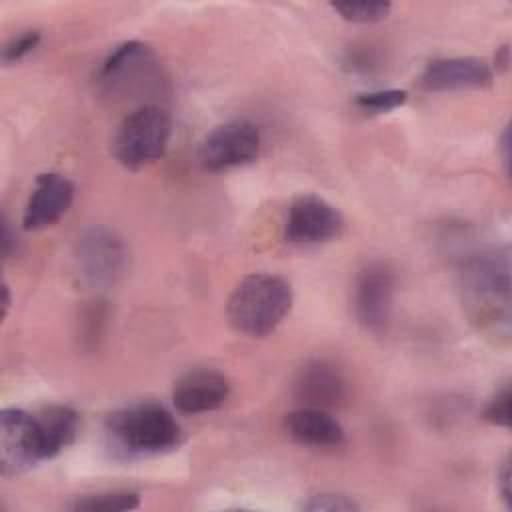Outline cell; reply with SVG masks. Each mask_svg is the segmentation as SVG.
I'll return each instance as SVG.
<instances>
[{"label": "cell", "instance_id": "obj_1", "mask_svg": "<svg viewBox=\"0 0 512 512\" xmlns=\"http://www.w3.org/2000/svg\"><path fill=\"white\" fill-rule=\"evenodd\" d=\"M458 286L468 318L496 338L510 332V260L506 252H482L464 260Z\"/></svg>", "mask_w": 512, "mask_h": 512}, {"label": "cell", "instance_id": "obj_2", "mask_svg": "<svg viewBox=\"0 0 512 512\" xmlns=\"http://www.w3.org/2000/svg\"><path fill=\"white\" fill-rule=\"evenodd\" d=\"M106 436L120 456L142 458L178 448L182 428L166 406L146 400L114 410L106 418Z\"/></svg>", "mask_w": 512, "mask_h": 512}, {"label": "cell", "instance_id": "obj_3", "mask_svg": "<svg viewBox=\"0 0 512 512\" xmlns=\"http://www.w3.org/2000/svg\"><path fill=\"white\" fill-rule=\"evenodd\" d=\"M292 286L286 278L268 272H254L232 290L226 316L232 328L250 338L272 334L292 308Z\"/></svg>", "mask_w": 512, "mask_h": 512}, {"label": "cell", "instance_id": "obj_4", "mask_svg": "<svg viewBox=\"0 0 512 512\" xmlns=\"http://www.w3.org/2000/svg\"><path fill=\"white\" fill-rule=\"evenodd\" d=\"M172 118L158 104H142L128 112L112 140L114 158L128 170L160 160L168 148Z\"/></svg>", "mask_w": 512, "mask_h": 512}, {"label": "cell", "instance_id": "obj_5", "mask_svg": "<svg viewBox=\"0 0 512 512\" xmlns=\"http://www.w3.org/2000/svg\"><path fill=\"white\" fill-rule=\"evenodd\" d=\"M262 136L248 120H232L206 134L198 148V162L208 172H222L254 162L260 154Z\"/></svg>", "mask_w": 512, "mask_h": 512}, {"label": "cell", "instance_id": "obj_6", "mask_svg": "<svg viewBox=\"0 0 512 512\" xmlns=\"http://www.w3.org/2000/svg\"><path fill=\"white\" fill-rule=\"evenodd\" d=\"M80 278L90 286H110L126 270L128 250L124 240L110 228L96 226L86 230L74 250Z\"/></svg>", "mask_w": 512, "mask_h": 512}, {"label": "cell", "instance_id": "obj_7", "mask_svg": "<svg viewBox=\"0 0 512 512\" xmlns=\"http://www.w3.org/2000/svg\"><path fill=\"white\" fill-rule=\"evenodd\" d=\"M344 216L328 200L316 194H302L290 202L284 238L290 244H324L342 236Z\"/></svg>", "mask_w": 512, "mask_h": 512}, {"label": "cell", "instance_id": "obj_8", "mask_svg": "<svg viewBox=\"0 0 512 512\" xmlns=\"http://www.w3.org/2000/svg\"><path fill=\"white\" fill-rule=\"evenodd\" d=\"M46 460L34 414L20 408H4L0 414V468L4 476H16Z\"/></svg>", "mask_w": 512, "mask_h": 512}, {"label": "cell", "instance_id": "obj_9", "mask_svg": "<svg viewBox=\"0 0 512 512\" xmlns=\"http://www.w3.org/2000/svg\"><path fill=\"white\" fill-rule=\"evenodd\" d=\"M396 294V274L386 262H370L354 282V316L366 330L378 332L390 322Z\"/></svg>", "mask_w": 512, "mask_h": 512}, {"label": "cell", "instance_id": "obj_10", "mask_svg": "<svg viewBox=\"0 0 512 512\" xmlns=\"http://www.w3.org/2000/svg\"><path fill=\"white\" fill-rule=\"evenodd\" d=\"M494 80L492 66L476 56H450L428 62L420 86L428 92H454L486 88Z\"/></svg>", "mask_w": 512, "mask_h": 512}, {"label": "cell", "instance_id": "obj_11", "mask_svg": "<svg viewBox=\"0 0 512 512\" xmlns=\"http://www.w3.org/2000/svg\"><path fill=\"white\" fill-rule=\"evenodd\" d=\"M72 202L74 184L58 172H44L36 178L26 200L22 226L26 230H44L56 224L68 212Z\"/></svg>", "mask_w": 512, "mask_h": 512}, {"label": "cell", "instance_id": "obj_12", "mask_svg": "<svg viewBox=\"0 0 512 512\" xmlns=\"http://www.w3.org/2000/svg\"><path fill=\"white\" fill-rule=\"evenodd\" d=\"M230 396V380L216 368H192L172 388V402L184 414L212 412Z\"/></svg>", "mask_w": 512, "mask_h": 512}, {"label": "cell", "instance_id": "obj_13", "mask_svg": "<svg viewBox=\"0 0 512 512\" xmlns=\"http://www.w3.org/2000/svg\"><path fill=\"white\" fill-rule=\"evenodd\" d=\"M346 394L342 370L326 358L306 360L294 378V396L312 408H332Z\"/></svg>", "mask_w": 512, "mask_h": 512}, {"label": "cell", "instance_id": "obj_14", "mask_svg": "<svg viewBox=\"0 0 512 512\" xmlns=\"http://www.w3.org/2000/svg\"><path fill=\"white\" fill-rule=\"evenodd\" d=\"M286 434L304 446L314 448H334L346 438L342 424L328 414L324 408L302 406L286 414L284 418Z\"/></svg>", "mask_w": 512, "mask_h": 512}, {"label": "cell", "instance_id": "obj_15", "mask_svg": "<svg viewBox=\"0 0 512 512\" xmlns=\"http://www.w3.org/2000/svg\"><path fill=\"white\" fill-rule=\"evenodd\" d=\"M34 418L40 430V440H42V450L46 460L58 456L64 448H68L78 434L80 416L74 408L66 404L44 406L34 414Z\"/></svg>", "mask_w": 512, "mask_h": 512}, {"label": "cell", "instance_id": "obj_16", "mask_svg": "<svg viewBox=\"0 0 512 512\" xmlns=\"http://www.w3.org/2000/svg\"><path fill=\"white\" fill-rule=\"evenodd\" d=\"M140 506V494L132 490H114V492H96L74 498L66 504L72 512H124Z\"/></svg>", "mask_w": 512, "mask_h": 512}, {"label": "cell", "instance_id": "obj_17", "mask_svg": "<svg viewBox=\"0 0 512 512\" xmlns=\"http://www.w3.org/2000/svg\"><path fill=\"white\" fill-rule=\"evenodd\" d=\"M332 10L340 14L346 22L354 24H372L384 20L392 6L388 2H336L332 4Z\"/></svg>", "mask_w": 512, "mask_h": 512}, {"label": "cell", "instance_id": "obj_18", "mask_svg": "<svg viewBox=\"0 0 512 512\" xmlns=\"http://www.w3.org/2000/svg\"><path fill=\"white\" fill-rule=\"evenodd\" d=\"M406 100H408L406 90L388 88V90H374V92L358 94L356 106L368 114H384V112L400 108Z\"/></svg>", "mask_w": 512, "mask_h": 512}, {"label": "cell", "instance_id": "obj_19", "mask_svg": "<svg viewBox=\"0 0 512 512\" xmlns=\"http://www.w3.org/2000/svg\"><path fill=\"white\" fill-rule=\"evenodd\" d=\"M306 512H356L360 506L344 496V494H334V492H320L314 496H308L306 502L300 506Z\"/></svg>", "mask_w": 512, "mask_h": 512}, {"label": "cell", "instance_id": "obj_20", "mask_svg": "<svg viewBox=\"0 0 512 512\" xmlns=\"http://www.w3.org/2000/svg\"><path fill=\"white\" fill-rule=\"evenodd\" d=\"M40 32L38 30H24L16 36H12L4 48H2V62L8 64H16L22 58H26L38 44H40Z\"/></svg>", "mask_w": 512, "mask_h": 512}, {"label": "cell", "instance_id": "obj_21", "mask_svg": "<svg viewBox=\"0 0 512 512\" xmlns=\"http://www.w3.org/2000/svg\"><path fill=\"white\" fill-rule=\"evenodd\" d=\"M510 400H512L510 386L506 384V386L498 388L484 408V420L494 426H500V428H510V422H512Z\"/></svg>", "mask_w": 512, "mask_h": 512}, {"label": "cell", "instance_id": "obj_22", "mask_svg": "<svg viewBox=\"0 0 512 512\" xmlns=\"http://www.w3.org/2000/svg\"><path fill=\"white\" fill-rule=\"evenodd\" d=\"M510 478H512V472H510V456H506V458L500 462V468H498V472H496V484H498L500 498H502V502H504V506H506L508 510L512 508Z\"/></svg>", "mask_w": 512, "mask_h": 512}, {"label": "cell", "instance_id": "obj_23", "mask_svg": "<svg viewBox=\"0 0 512 512\" xmlns=\"http://www.w3.org/2000/svg\"><path fill=\"white\" fill-rule=\"evenodd\" d=\"M508 64H510V48L504 44V46H500L498 50H496V56H494V68H496V72L500 70H506L508 68Z\"/></svg>", "mask_w": 512, "mask_h": 512}, {"label": "cell", "instance_id": "obj_24", "mask_svg": "<svg viewBox=\"0 0 512 512\" xmlns=\"http://www.w3.org/2000/svg\"><path fill=\"white\" fill-rule=\"evenodd\" d=\"M16 242H14V238H12V232H10V226H8V222L4 220V230H2V254H4V258H10L12 256V246H14Z\"/></svg>", "mask_w": 512, "mask_h": 512}, {"label": "cell", "instance_id": "obj_25", "mask_svg": "<svg viewBox=\"0 0 512 512\" xmlns=\"http://www.w3.org/2000/svg\"><path fill=\"white\" fill-rule=\"evenodd\" d=\"M508 140H510V138H508V128H504V132H502V136H500V148H502V162L506 164V170H508V158H510V156H508V146H510Z\"/></svg>", "mask_w": 512, "mask_h": 512}, {"label": "cell", "instance_id": "obj_26", "mask_svg": "<svg viewBox=\"0 0 512 512\" xmlns=\"http://www.w3.org/2000/svg\"><path fill=\"white\" fill-rule=\"evenodd\" d=\"M2 294H4L2 308H4V314H6V312H8V306H10V290H8V286H6V284L2 286Z\"/></svg>", "mask_w": 512, "mask_h": 512}]
</instances>
